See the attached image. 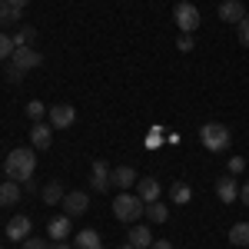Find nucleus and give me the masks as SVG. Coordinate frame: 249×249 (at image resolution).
<instances>
[{"instance_id":"10","label":"nucleus","mask_w":249,"mask_h":249,"mask_svg":"<svg viewBox=\"0 0 249 249\" xmlns=\"http://www.w3.org/2000/svg\"><path fill=\"white\" fill-rule=\"evenodd\" d=\"M246 17V7L239 0H219V20L223 23H239Z\"/></svg>"},{"instance_id":"4","label":"nucleus","mask_w":249,"mask_h":249,"mask_svg":"<svg viewBox=\"0 0 249 249\" xmlns=\"http://www.w3.org/2000/svg\"><path fill=\"white\" fill-rule=\"evenodd\" d=\"M47 120H50L53 130H70V126L77 123V110H73L70 103H53V107L47 110Z\"/></svg>"},{"instance_id":"29","label":"nucleus","mask_w":249,"mask_h":249,"mask_svg":"<svg viewBox=\"0 0 249 249\" xmlns=\"http://www.w3.org/2000/svg\"><path fill=\"white\" fill-rule=\"evenodd\" d=\"M243 170H246V160H243V156H232L230 160V176H239Z\"/></svg>"},{"instance_id":"28","label":"nucleus","mask_w":249,"mask_h":249,"mask_svg":"<svg viewBox=\"0 0 249 249\" xmlns=\"http://www.w3.org/2000/svg\"><path fill=\"white\" fill-rule=\"evenodd\" d=\"M176 50L190 53V50H193V34H179V40H176Z\"/></svg>"},{"instance_id":"15","label":"nucleus","mask_w":249,"mask_h":249,"mask_svg":"<svg viewBox=\"0 0 249 249\" xmlns=\"http://www.w3.org/2000/svg\"><path fill=\"white\" fill-rule=\"evenodd\" d=\"M216 196H219L223 203L239 199V183H236V176H219V179H216Z\"/></svg>"},{"instance_id":"20","label":"nucleus","mask_w":249,"mask_h":249,"mask_svg":"<svg viewBox=\"0 0 249 249\" xmlns=\"http://www.w3.org/2000/svg\"><path fill=\"white\" fill-rule=\"evenodd\" d=\"M40 196H43V203H47V206H60L67 193H63V186H60L57 179H50V183H47V186L40 190Z\"/></svg>"},{"instance_id":"38","label":"nucleus","mask_w":249,"mask_h":249,"mask_svg":"<svg viewBox=\"0 0 249 249\" xmlns=\"http://www.w3.org/2000/svg\"><path fill=\"white\" fill-rule=\"evenodd\" d=\"M0 249H3V246H0Z\"/></svg>"},{"instance_id":"23","label":"nucleus","mask_w":249,"mask_h":249,"mask_svg":"<svg viewBox=\"0 0 249 249\" xmlns=\"http://www.w3.org/2000/svg\"><path fill=\"white\" fill-rule=\"evenodd\" d=\"M34 40H37V30L23 23V27H20V30H17V37H14V47H30Z\"/></svg>"},{"instance_id":"33","label":"nucleus","mask_w":249,"mask_h":249,"mask_svg":"<svg viewBox=\"0 0 249 249\" xmlns=\"http://www.w3.org/2000/svg\"><path fill=\"white\" fill-rule=\"evenodd\" d=\"M150 249H173V243H170V239H153V246H150Z\"/></svg>"},{"instance_id":"13","label":"nucleus","mask_w":249,"mask_h":249,"mask_svg":"<svg viewBox=\"0 0 249 249\" xmlns=\"http://www.w3.org/2000/svg\"><path fill=\"white\" fill-rule=\"evenodd\" d=\"M30 216H14L10 223H7V236H10V243H23L27 236H30Z\"/></svg>"},{"instance_id":"36","label":"nucleus","mask_w":249,"mask_h":249,"mask_svg":"<svg viewBox=\"0 0 249 249\" xmlns=\"http://www.w3.org/2000/svg\"><path fill=\"white\" fill-rule=\"evenodd\" d=\"M120 249H136V246H130V243H126V246H120Z\"/></svg>"},{"instance_id":"3","label":"nucleus","mask_w":249,"mask_h":249,"mask_svg":"<svg viewBox=\"0 0 249 249\" xmlns=\"http://www.w3.org/2000/svg\"><path fill=\"white\" fill-rule=\"evenodd\" d=\"M199 143L210 150V153H223L226 146H230V126H223V123H206V126H199Z\"/></svg>"},{"instance_id":"37","label":"nucleus","mask_w":249,"mask_h":249,"mask_svg":"<svg viewBox=\"0 0 249 249\" xmlns=\"http://www.w3.org/2000/svg\"><path fill=\"white\" fill-rule=\"evenodd\" d=\"M179 3H190V0H179Z\"/></svg>"},{"instance_id":"7","label":"nucleus","mask_w":249,"mask_h":249,"mask_svg":"<svg viewBox=\"0 0 249 249\" xmlns=\"http://www.w3.org/2000/svg\"><path fill=\"white\" fill-rule=\"evenodd\" d=\"M110 166L103 163V160H96L93 166H90V186H93V193H107L113 183H110Z\"/></svg>"},{"instance_id":"19","label":"nucleus","mask_w":249,"mask_h":249,"mask_svg":"<svg viewBox=\"0 0 249 249\" xmlns=\"http://www.w3.org/2000/svg\"><path fill=\"white\" fill-rule=\"evenodd\" d=\"M193 199V190H190V183H183V179H176L170 186V203L173 206H186Z\"/></svg>"},{"instance_id":"17","label":"nucleus","mask_w":249,"mask_h":249,"mask_svg":"<svg viewBox=\"0 0 249 249\" xmlns=\"http://www.w3.org/2000/svg\"><path fill=\"white\" fill-rule=\"evenodd\" d=\"M126 243L136 249H150L153 246V230L150 226H133V230L126 232Z\"/></svg>"},{"instance_id":"12","label":"nucleus","mask_w":249,"mask_h":249,"mask_svg":"<svg viewBox=\"0 0 249 249\" xmlns=\"http://www.w3.org/2000/svg\"><path fill=\"white\" fill-rule=\"evenodd\" d=\"M160 193H163V186H160V179H153V176H143V179L136 183V196H140L143 203H156Z\"/></svg>"},{"instance_id":"9","label":"nucleus","mask_w":249,"mask_h":249,"mask_svg":"<svg viewBox=\"0 0 249 249\" xmlns=\"http://www.w3.org/2000/svg\"><path fill=\"white\" fill-rule=\"evenodd\" d=\"M110 183H113L116 190H130V186H136V183H140V176H136V170L133 166H116L113 173H110Z\"/></svg>"},{"instance_id":"11","label":"nucleus","mask_w":249,"mask_h":249,"mask_svg":"<svg viewBox=\"0 0 249 249\" xmlns=\"http://www.w3.org/2000/svg\"><path fill=\"white\" fill-rule=\"evenodd\" d=\"M30 143H34V150H50V143H53V126H50V123H34Z\"/></svg>"},{"instance_id":"31","label":"nucleus","mask_w":249,"mask_h":249,"mask_svg":"<svg viewBox=\"0 0 249 249\" xmlns=\"http://www.w3.org/2000/svg\"><path fill=\"white\" fill-rule=\"evenodd\" d=\"M7 80H10V83H20V80H23V70L10 63V67H7Z\"/></svg>"},{"instance_id":"6","label":"nucleus","mask_w":249,"mask_h":249,"mask_svg":"<svg viewBox=\"0 0 249 249\" xmlns=\"http://www.w3.org/2000/svg\"><path fill=\"white\" fill-rule=\"evenodd\" d=\"M10 63H14V67H20V70L27 73V70H34V67H40V63H43V53H40V50H34V47H17V50H14V57H10Z\"/></svg>"},{"instance_id":"2","label":"nucleus","mask_w":249,"mask_h":249,"mask_svg":"<svg viewBox=\"0 0 249 249\" xmlns=\"http://www.w3.org/2000/svg\"><path fill=\"white\" fill-rule=\"evenodd\" d=\"M146 213V203L136 196V193H120L113 203V216L120 219V223H136L140 216Z\"/></svg>"},{"instance_id":"1","label":"nucleus","mask_w":249,"mask_h":249,"mask_svg":"<svg viewBox=\"0 0 249 249\" xmlns=\"http://www.w3.org/2000/svg\"><path fill=\"white\" fill-rule=\"evenodd\" d=\"M34 170H37V153H34V150L17 146V150L7 153V179H14V183H27V179L34 176Z\"/></svg>"},{"instance_id":"25","label":"nucleus","mask_w":249,"mask_h":249,"mask_svg":"<svg viewBox=\"0 0 249 249\" xmlns=\"http://www.w3.org/2000/svg\"><path fill=\"white\" fill-rule=\"evenodd\" d=\"M53 243L50 239H43V236H27L23 243H20V249H50Z\"/></svg>"},{"instance_id":"34","label":"nucleus","mask_w":249,"mask_h":249,"mask_svg":"<svg viewBox=\"0 0 249 249\" xmlns=\"http://www.w3.org/2000/svg\"><path fill=\"white\" fill-rule=\"evenodd\" d=\"M7 3H10V7H20V10H23V7H27L30 0H7Z\"/></svg>"},{"instance_id":"30","label":"nucleus","mask_w":249,"mask_h":249,"mask_svg":"<svg viewBox=\"0 0 249 249\" xmlns=\"http://www.w3.org/2000/svg\"><path fill=\"white\" fill-rule=\"evenodd\" d=\"M0 27H14L10 23V3L7 0H0Z\"/></svg>"},{"instance_id":"35","label":"nucleus","mask_w":249,"mask_h":249,"mask_svg":"<svg viewBox=\"0 0 249 249\" xmlns=\"http://www.w3.org/2000/svg\"><path fill=\"white\" fill-rule=\"evenodd\" d=\"M50 249H73V246H70V243L63 239V243H53V246H50Z\"/></svg>"},{"instance_id":"16","label":"nucleus","mask_w":249,"mask_h":249,"mask_svg":"<svg viewBox=\"0 0 249 249\" xmlns=\"http://www.w3.org/2000/svg\"><path fill=\"white\" fill-rule=\"evenodd\" d=\"M73 249H103V239H100V232L96 230H80L73 232Z\"/></svg>"},{"instance_id":"5","label":"nucleus","mask_w":249,"mask_h":249,"mask_svg":"<svg viewBox=\"0 0 249 249\" xmlns=\"http://www.w3.org/2000/svg\"><path fill=\"white\" fill-rule=\"evenodd\" d=\"M173 20H176V27L183 30V34H196V27H199V10L193 7V3H176V10H173Z\"/></svg>"},{"instance_id":"18","label":"nucleus","mask_w":249,"mask_h":249,"mask_svg":"<svg viewBox=\"0 0 249 249\" xmlns=\"http://www.w3.org/2000/svg\"><path fill=\"white\" fill-rule=\"evenodd\" d=\"M23 190H20L14 179H0V206H17Z\"/></svg>"},{"instance_id":"27","label":"nucleus","mask_w":249,"mask_h":249,"mask_svg":"<svg viewBox=\"0 0 249 249\" xmlns=\"http://www.w3.org/2000/svg\"><path fill=\"white\" fill-rule=\"evenodd\" d=\"M236 34H239V43L249 47V17H243L239 23H236Z\"/></svg>"},{"instance_id":"22","label":"nucleus","mask_w":249,"mask_h":249,"mask_svg":"<svg viewBox=\"0 0 249 249\" xmlns=\"http://www.w3.org/2000/svg\"><path fill=\"white\" fill-rule=\"evenodd\" d=\"M230 243L232 246H249V223H232Z\"/></svg>"},{"instance_id":"24","label":"nucleus","mask_w":249,"mask_h":249,"mask_svg":"<svg viewBox=\"0 0 249 249\" xmlns=\"http://www.w3.org/2000/svg\"><path fill=\"white\" fill-rule=\"evenodd\" d=\"M47 110H50V107H43L40 100H30V103H27V116H30L34 123H40V120L47 116Z\"/></svg>"},{"instance_id":"26","label":"nucleus","mask_w":249,"mask_h":249,"mask_svg":"<svg viewBox=\"0 0 249 249\" xmlns=\"http://www.w3.org/2000/svg\"><path fill=\"white\" fill-rule=\"evenodd\" d=\"M14 50H17V47H14V37H10V34H3V30H0V60L14 57Z\"/></svg>"},{"instance_id":"14","label":"nucleus","mask_w":249,"mask_h":249,"mask_svg":"<svg viewBox=\"0 0 249 249\" xmlns=\"http://www.w3.org/2000/svg\"><path fill=\"white\" fill-rule=\"evenodd\" d=\"M70 232H73V226H70V216H67V213H63V216H53L50 226H47V236H50L53 243H63Z\"/></svg>"},{"instance_id":"8","label":"nucleus","mask_w":249,"mask_h":249,"mask_svg":"<svg viewBox=\"0 0 249 249\" xmlns=\"http://www.w3.org/2000/svg\"><path fill=\"white\" fill-rule=\"evenodd\" d=\"M60 206H63V213H67L70 219H73V216H83V213H87V206H90V196H87V193H67Z\"/></svg>"},{"instance_id":"21","label":"nucleus","mask_w":249,"mask_h":249,"mask_svg":"<svg viewBox=\"0 0 249 249\" xmlns=\"http://www.w3.org/2000/svg\"><path fill=\"white\" fill-rule=\"evenodd\" d=\"M146 219H150V223H166V219H170V206L160 203V199H156V203H146Z\"/></svg>"},{"instance_id":"32","label":"nucleus","mask_w":249,"mask_h":249,"mask_svg":"<svg viewBox=\"0 0 249 249\" xmlns=\"http://www.w3.org/2000/svg\"><path fill=\"white\" fill-rule=\"evenodd\" d=\"M239 199H243V203H246V206H249V179H246V183H243V186H239Z\"/></svg>"}]
</instances>
